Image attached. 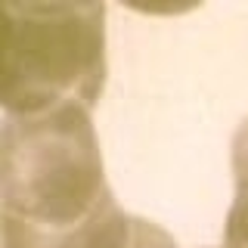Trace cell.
<instances>
[{
    "label": "cell",
    "mask_w": 248,
    "mask_h": 248,
    "mask_svg": "<svg viewBox=\"0 0 248 248\" xmlns=\"http://www.w3.org/2000/svg\"><path fill=\"white\" fill-rule=\"evenodd\" d=\"M232 205L223 220V248H248V118L232 134Z\"/></svg>",
    "instance_id": "3"
},
{
    "label": "cell",
    "mask_w": 248,
    "mask_h": 248,
    "mask_svg": "<svg viewBox=\"0 0 248 248\" xmlns=\"http://www.w3.org/2000/svg\"><path fill=\"white\" fill-rule=\"evenodd\" d=\"M140 220L106 180L90 108L3 115L0 248H137Z\"/></svg>",
    "instance_id": "1"
},
{
    "label": "cell",
    "mask_w": 248,
    "mask_h": 248,
    "mask_svg": "<svg viewBox=\"0 0 248 248\" xmlns=\"http://www.w3.org/2000/svg\"><path fill=\"white\" fill-rule=\"evenodd\" d=\"M106 75V3H3V115H44L68 103L93 112Z\"/></svg>",
    "instance_id": "2"
},
{
    "label": "cell",
    "mask_w": 248,
    "mask_h": 248,
    "mask_svg": "<svg viewBox=\"0 0 248 248\" xmlns=\"http://www.w3.org/2000/svg\"><path fill=\"white\" fill-rule=\"evenodd\" d=\"M137 248H177L174 236L168 230H161L158 223L152 220H140V239H137ZM202 248H211V245H202Z\"/></svg>",
    "instance_id": "4"
}]
</instances>
